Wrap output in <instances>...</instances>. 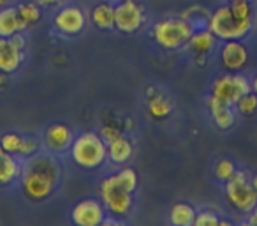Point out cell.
Returning a JSON list of instances; mask_svg holds the SVG:
<instances>
[{"label": "cell", "instance_id": "e0dca14e", "mask_svg": "<svg viewBox=\"0 0 257 226\" xmlns=\"http://www.w3.org/2000/svg\"><path fill=\"white\" fill-rule=\"evenodd\" d=\"M107 159L113 165H125L131 161V158L134 156V145L133 140H128L127 136L120 134L114 140L107 141Z\"/></svg>", "mask_w": 257, "mask_h": 226}, {"label": "cell", "instance_id": "44dd1931", "mask_svg": "<svg viewBox=\"0 0 257 226\" xmlns=\"http://www.w3.org/2000/svg\"><path fill=\"white\" fill-rule=\"evenodd\" d=\"M197 210L187 201H178L171 207L169 212V221L175 226H192L196 219Z\"/></svg>", "mask_w": 257, "mask_h": 226}, {"label": "cell", "instance_id": "f1b7e54d", "mask_svg": "<svg viewBox=\"0 0 257 226\" xmlns=\"http://www.w3.org/2000/svg\"><path fill=\"white\" fill-rule=\"evenodd\" d=\"M224 224L218 214L215 210H199L196 214V219H194L192 226H220Z\"/></svg>", "mask_w": 257, "mask_h": 226}, {"label": "cell", "instance_id": "8d00e7d4", "mask_svg": "<svg viewBox=\"0 0 257 226\" xmlns=\"http://www.w3.org/2000/svg\"><path fill=\"white\" fill-rule=\"evenodd\" d=\"M255 22H257V20H255Z\"/></svg>", "mask_w": 257, "mask_h": 226}, {"label": "cell", "instance_id": "5b68a950", "mask_svg": "<svg viewBox=\"0 0 257 226\" xmlns=\"http://www.w3.org/2000/svg\"><path fill=\"white\" fill-rule=\"evenodd\" d=\"M253 22H241L232 15L229 4H220L208 18V29L222 41L243 39L252 30Z\"/></svg>", "mask_w": 257, "mask_h": 226}, {"label": "cell", "instance_id": "7c38bea8", "mask_svg": "<svg viewBox=\"0 0 257 226\" xmlns=\"http://www.w3.org/2000/svg\"><path fill=\"white\" fill-rule=\"evenodd\" d=\"M72 222L78 226H99L107 217L106 207L97 198H85L72 207L71 212Z\"/></svg>", "mask_w": 257, "mask_h": 226}, {"label": "cell", "instance_id": "ba28073f", "mask_svg": "<svg viewBox=\"0 0 257 226\" xmlns=\"http://www.w3.org/2000/svg\"><path fill=\"white\" fill-rule=\"evenodd\" d=\"M147 23V11L138 0H118L114 4V29L121 34H136Z\"/></svg>", "mask_w": 257, "mask_h": 226}, {"label": "cell", "instance_id": "7a4b0ae2", "mask_svg": "<svg viewBox=\"0 0 257 226\" xmlns=\"http://www.w3.org/2000/svg\"><path fill=\"white\" fill-rule=\"evenodd\" d=\"M71 158L79 168L97 170L107 159V145L102 136L93 131H85L74 136L71 145Z\"/></svg>", "mask_w": 257, "mask_h": 226}, {"label": "cell", "instance_id": "d6986e66", "mask_svg": "<svg viewBox=\"0 0 257 226\" xmlns=\"http://www.w3.org/2000/svg\"><path fill=\"white\" fill-rule=\"evenodd\" d=\"M22 168L23 161L16 156L8 154V152L0 156V187H8L18 182L20 175H22Z\"/></svg>", "mask_w": 257, "mask_h": 226}, {"label": "cell", "instance_id": "1f68e13d", "mask_svg": "<svg viewBox=\"0 0 257 226\" xmlns=\"http://www.w3.org/2000/svg\"><path fill=\"white\" fill-rule=\"evenodd\" d=\"M62 0H37V4H41L43 8H51V6L60 4Z\"/></svg>", "mask_w": 257, "mask_h": 226}, {"label": "cell", "instance_id": "d590c367", "mask_svg": "<svg viewBox=\"0 0 257 226\" xmlns=\"http://www.w3.org/2000/svg\"><path fill=\"white\" fill-rule=\"evenodd\" d=\"M4 152H6V150H4V148H2V145H0V156L4 154Z\"/></svg>", "mask_w": 257, "mask_h": 226}, {"label": "cell", "instance_id": "6da1fadb", "mask_svg": "<svg viewBox=\"0 0 257 226\" xmlns=\"http://www.w3.org/2000/svg\"><path fill=\"white\" fill-rule=\"evenodd\" d=\"M64 165L57 154L39 150L30 158L23 159L20 189L25 198L32 201H46L60 189Z\"/></svg>", "mask_w": 257, "mask_h": 226}, {"label": "cell", "instance_id": "7402d4cb", "mask_svg": "<svg viewBox=\"0 0 257 226\" xmlns=\"http://www.w3.org/2000/svg\"><path fill=\"white\" fill-rule=\"evenodd\" d=\"M16 9H18L20 18L25 23L27 29L37 25L43 18V6L34 2V0H23V2L16 4Z\"/></svg>", "mask_w": 257, "mask_h": 226}, {"label": "cell", "instance_id": "9c48e42d", "mask_svg": "<svg viewBox=\"0 0 257 226\" xmlns=\"http://www.w3.org/2000/svg\"><path fill=\"white\" fill-rule=\"evenodd\" d=\"M27 55V39L23 34L0 37V72L13 74L22 67Z\"/></svg>", "mask_w": 257, "mask_h": 226}, {"label": "cell", "instance_id": "9a60e30c", "mask_svg": "<svg viewBox=\"0 0 257 226\" xmlns=\"http://www.w3.org/2000/svg\"><path fill=\"white\" fill-rule=\"evenodd\" d=\"M208 110H210V115L213 124L218 129H231L236 122V117L232 113V106L231 104L222 103L220 99L210 96L208 97Z\"/></svg>", "mask_w": 257, "mask_h": 226}, {"label": "cell", "instance_id": "3957f363", "mask_svg": "<svg viewBox=\"0 0 257 226\" xmlns=\"http://www.w3.org/2000/svg\"><path fill=\"white\" fill-rule=\"evenodd\" d=\"M194 30L196 29L192 27V23L183 16L180 18L166 16V18L155 22L154 29H152V37L164 50H180V48L187 46Z\"/></svg>", "mask_w": 257, "mask_h": 226}, {"label": "cell", "instance_id": "5bb4252c", "mask_svg": "<svg viewBox=\"0 0 257 226\" xmlns=\"http://www.w3.org/2000/svg\"><path fill=\"white\" fill-rule=\"evenodd\" d=\"M218 37L211 32L208 27H203V29H196L190 36L189 43H187V48L190 50V53L194 55L196 58H199L201 62L215 50L217 46Z\"/></svg>", "mask_w": 257, "mask_h": 226}, {"label": "cell", "instance_id": "4316f807", "mask_svg": "<svg viewBox=\"0 0 257 226\" xmlns=\"http://www.w3.org/2000/svg\"><path fill=\"white\" fill-rule=\"evenodd\" d=\"M114 175H116L118 182L121 184V187H125L128 193H134V191L138 189V173L134 168L125 166V168H121L120 172H116Z\"/></svg>", "mask_w": 257, "mask_h": 226}, {"label": "cell", "instance_id": "4fadbf2b", "mask_svg": "<svg viewBox=\"0 0 257 226\" xmlns=\"http://www.w3.org/2000/svg\"><path fill=\"white\" fill-rule=\"evenodd\" d=\"M218 57L224 69L231 72L241 71L248 64V48L241 43V39H227L222 43Z\"/></svg>", "mask_w": 257, "mask_h": 226}, {"label": "cell", "instance_id": "603a6c76", "mask_svg": "<svg viewBox=\"0 0 257 226\" xmlns=\"http://www.w3.org/2000/svg\"><path fill=\"white\" fill-rule=\"evenodd\" d=\"M231 8L232 15L241 22H253L255 18V8H253L252 0H229L227 2Z\"/></svg>", "mask_w": 257, "mask_h": 226}, {"label": "cell", "instance_id": "e575fe53", "mask_svg": "<svg viewBox=\"0 0 257 226\" xmlns=\"http://www.w3.org/2000/svg\"><path fill=\"white\" fill-rule=\"evenodd\" d=\"M9 4V0H0V8H6Z\"/></svg>", "mask_w": 257, "mask_h": 226}, {"label": "cell", "instance_id": "f546056e", "mask_svg": "<svg viewBox=\"0 0 257 226\" xmlns=\"http://www.w3.org/2000/svg\"><path fill=\"white\" fill-rule=\"evenodd\" d=\"M99 134L102 136V140L107 143V141H111V140H114L116 136H120L121 131L118 129L116 126H102V127H100V133Z\"/></svg>", "mask_w": 257, "mask_h": 226}, {"label": "cell", "instance_id": "277c9868", "mask_svg": "<svg viewBox=\"0 0 257 226\" xmlns=\"http://www.w3.org/2000/svg\"><path fill=\"white\" fill-rule=\"evenodd\" d=\"M224 193L229 205L243 215H246L257 205V193L245 170H236L234 175L224 184Z\"/></svg>", "mask_w": 257, "mask_h": 226}, {"label": "cell", "instance_id": "ffe728a7", "mask_svg": "<svg viewBox=\"0 0 257 226\" xmlns=\"http://www.w3.org/2000/svg\"><path fill=\"white\" fill-rule=\"evenodd\" d=\"M147 111L152 119H166L173 111V103L169 101V97L162 96L155 90L150 96H147Z\"/></svg>", "mask_w": 257, "mask_h": 226}, {"label": "cell", "instance_id": "ac0fdd59", "mask_svg": "<svg viewBox=\"0 0 257 226\" xmlns=\"http://www.w3.org/2000/svg\"><path fill=\"white\" fill-rule=\"evenodd\" d=\"M90 22L99 30L114 29V4H111L109 0H99L90 9Z\"/></svg>", "mask_w": 257, "mask_h": 226}, {"label": "cell", "instance_id": "d6a6232c", "mask_svg": "<svg viewBox=\"0 0 257 226\" xmlns=\"http://www.w3.org/2000/svg\"><path fill=\"white\" fill-rule=\"evenodd\" d=\"M250 85H252V90H253V92L257 94V72L253 74V78L250 80Z\"/></svg>", "mask_w": 257, "mask_h": 226}, {"label": "cell", "instance_id": "52a82bcc", "mask_svg": "<svg viewBox=\"0 0 257 226\" xmlns=\"http://www.w3.org/2000/svg\"><path fill=\"white\" fill-rule=\"evenodd\" d=\"M250 90H252L250 80L239 71L220 74L211 83V96L220 99L222 103L231 104V106H234L239 97Z\"/></svg>", "mask_w": 257, "mask_h": 226}, {"label": "cell", "instance_id": "d4e9b609", "mask_svg": "<svg viewBox=\"0 0 257 226\" xmlns=\"http://www.w3.org/2000/svg\"><path fill=\"white\" fill-rule=\"evenodd\" d=\"M22 141H23V134L16 133V131H8V133H4L0 136V145H2V148H4L8 154H13V156H18Z\"/></svg>", "mask_w": 257, "mask_h": 226}, {"label": "cell", "instance_id": "83f0119b", "mask_svg": "<svg viewBox=\"0 0 257 226\" xmlns=\"http://www.w3.org/2000/svg\"><path fill=\"white\" fill-rule=\"evenodd\" d=\"M41 147H43V143H41L36 136H23L22 147H20V152H18L16 158L23 161V159L30 158V156H34L36 152H39Z\"/></svg>", "mask_w": 257, "mask_h": 226}, {"label": "cell", "instance_id": "4dcf8cb0", "mask_svg": "<svg viewBox=\"0 0 257 226\" xmlns=\"http://www.w3.org/2000/svg\"><path fill=\"white\" fill-rule=\"evenodd\" d=\"M246 224L257 226V205L248 212V214H246Z\"/></svg>", "mask_w": 257, "mask_h": 226}, {"label": "cell", "instance_id": "8992f818", "mask_svg": "<svg viewBox=\"0 0 257 226\" xmlns=\"http://www.w3.org/2000/svg\"><path fill=\"white\" fill-rule=\"evenodd\" d=\"M99 194L100 201L106 207V212L113 219L125 217L133 208V193H128L125 187H121L114 173L100 180Z\"/></svg>", "mask_w": 257, "mask_h": 226}, {"label": "cell", "instance_id": "cb8c5ba5", "mask_svg": "<svg viewBox=\"0 0 257 226\" xmlns=\"http://www.w3.org/2000/svg\"><path fill=\"white\" fill-rule=\"evenodd\" d=\"M236 170H238V168H236V165L231 161V159H229V158H220L213 166V175H215V179H217L218 182L225 184L232 175H234Z\"/></svg>", "mask_w": 257, "mask_h": 226}, {"label": "cell", "instance_id": "8fae6325", "mask_svg": "<svg viewBox=\"0 0 257 226\" xmlns=\"http://www.w3.org/2000/svg\"><path fill=\"white\" fill-rule=\"evenodd\" d=\"M55 29L65 36H78L86 27V13L76 4H65L55 13Z\"/></svg>", "mask_w": 257, "mask_h": 226}, {"label": "cell", "instance_id": "836d02e7", "mask_svg": "<svg viewBox=\"0 0 257 226\" xmlns=\"http://www.w3.org/2000/svg\"><path fill=\"white\" fill-rule=\"evenodd\" d=\"M252 186H253V189H255V193H257V173L252 177Z\"/></svg>", "mask_w": 257, "mask_h": 226}, {"label": "cell", "instance_id": "484cf974", "mask_svg": "<svg viewBox=\"0 0 257 226\" xmlns=\"http://www.w3.org/2000/svg\"><path fill=\"white\" fill-rule=\"evenodd\" d=\"M238 108V113H241L243 117H250L257 111V94L253 90L243 94L238 99V103L234 104Z\"/></svg>", "mask_w": 257, "mask_h": 226}, {"label": "cell", "instance_id": "30bf717a", "mask_svg": "<svg viewBox=\"0 0 257 226\" xmlns=\"http://www.w3.org/2000/svg\"><path fill=\"white\" fill-rule=\"evenodd\" d=\"M72 141H74V129L69 124L53 122L44 129L41 143L44 150L60 156L71 148Z\"/></svg>", "mask_w": 257, "mask_h": 226}, {"label": "cell", "instance_id": "2e32d148", "mask_svg": "<svg viewBox=\"0 0 257 226\" xmlns=\"http://www.w3.org/2000/svg\"><path fill=\"white\" fill-rule=\"evenodd\" d=\"M27 30L22 22L16 6L0 8V37H13L16 34H23Z\"/></svg>", "mask_w": 257, "mask_h": 226}]
</instances>
